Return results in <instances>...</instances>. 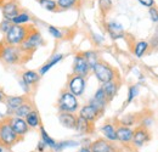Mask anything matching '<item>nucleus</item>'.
<instances>
[{"label":"nucleus","mask_w":158,"mask_h":152,"mask_svg":"<svg viewBox=\"0 0 158 152\" xmlns=\"http://www.w3.org/2000/svg\"><path fill=\"white\" fill-rule=\"evenodd\" d=\"M24 101H26V97L24 96H20V95L7 96V97H5V106H6L7 111H9V113L12 114L15 112V110H17Z\"/></svg>","instance_id":"obj_15"},{"label":"nucleus","mask_w":158,"mask_h":152,"mask_svg":"<svg viewBox=\"0 0 158 152\" xmlns=\"http://www.w3.org/2000/svg\"><path fill=\"white\" fill-rule=\"evenodd\" d=\"M116 125L113 124V123H106V124H103L102 125V128H101V133L103 134V136H105V139L106 140H108V141H111V142H116L117 141V135H116Z\"/></svg>","instance_id":"obj_20"},{"label":"nucleus","mask_w":158,"mask_h":152,"mask_svg":"<svg viewBox=\"0 0 158 152\" xmlns=\"http://www.w3.org/2000/svg\"><path fill=\"white\" fill-rule=\"evenodd\" d=\"M77 116L74 113H67V112H60L59 120L62 127L67 129H76L77 125Z\"/></svg>","instance_id":"obj_16"},{"label":"nucleus","mask_w":158,"mask_h":152,"mask_svg":"<svg viewBox=\"0 0 158 152\" xmlns=\"http://www.w3.org/2000/svg\"><path fill=\"white\" fill-rule=\"evenodd\" d=\"M4 100H5V94H4V91L0 89V102L4 101Z\"/></svg>","instance_id":"obj_44"},{"label":"nucleus","mask_w":158,"mask_h":152,"mask_svg":"<svg viewBox=\"0 0 158 152\" xmlns=\"http://www.w3.org/2000/svg\"><path fill=\"white\" fill-rule=\"evenodd\" d=\"M6 122L10 124V127L12 128V130L21 139L29 132V127L27 125L24 118H20V117H16V116H11V117H9L6 119Z\"/></svg>","instance_id":"obj_10"},{"label":"nucleus","mask_w":158,"mask_h":152,"mask_svg":"<svg viewBox=\"0 0 158 152\" xmlns=\"http://www.w3.org/2000/svg\"><path fill=\"white\" fill-rule=\"evenodd\" d=\"M11 26H12V23H11L10 21H6V19H4V21L0 23V31H1V33L6 34V33L9 32V29L11 28Z\"/></svg>","instance_id":"obj_37"},{"label":"nucleus","mask_w":158,"mask_h":152,"mask_svg":"<svg viewBox=\"0 0 158 152\" xmlns=\"http://www.w3.org/2000/svg\"><path fill=\"white\" fill-rule=\"evenodd\" d=\"M57 108L60 112L74 113L79 108V102L77 96H74L68 90H62L57 101Z\"/></svg>","instance_id":"obj_3"},{"label":"nucleus","mask_w":158,"mask_h":152,"mask_svg":"<svg viewBox=\"0 0 158 152\" xmlns=\"http://www.w3.org/2000/svg\"><path fill=\"white\" fill-rule=\"evenodd\" d=\"M40 136H41V141L45 144V146L46 147H50V149H54V146L56 145V141L49 135V134L46 133V130L43 128V127H40Z\"/></svg>","instance_id":"obj_27"},{"label":"nucleus","mask_w":158,"mask_h":152,"mask_svg":"<svg viewBox=\"0 0 158 152\" xmlns=\"http://www.w3.org/2000/svg\"><path fill=\"white\" fill-rule=\"evenodd\" d=\"M45 147H46V146H45V144H44V142L40 140L39 144H38V146H37V150H38V152H44V151H45Z\"/></svg>","instance_id":"obj_40"},{"label":"nucleus","mask_w":158,"mask_h":152,"mask_svg":"<svg viewBox=\"0 0 158 152\" xmlns=\"http://www.w3.org/2000/svg\"><path fill=\"white\" fill-rule=\"evenodd\" d=\"M150 15H151L152 21L158 22V10L156 7H151V9H150Z\"/></svg>","instance_id":"obj_38"},{"label":"nucleus","mask_w":158,"mask_h":152,"mask_svg":"<svg viewBox=\"0 0 158 152\" xmlns=\"http://www.w3.org/2000/svg\"><path fill=\"white\" fill-rule=\"evenodd\" d=\"M139 94V88L136 85H133V87H130L129 88V93H128V103L129 102H131L134 99H135V96Z\"/></svg>","instance_id":"obj_36"},{"label":"nucleus","mask_w":158,"mask_h":152,"mask_svg":"<svg viewBox=\"0 0 158 152\" xmlns=\"http://www.w3.org/2000/svg\"><path fill=\"white\" fill-rule=\"evenodd\" d=\"M90 66L86 61V58L84 57L83 54H77L73 60V74H77L80 77H85L89 74L90 71Z\"/></svg>","instance_id":"obj_11"},{"label":"nucleus","mask_w":158,"mask_h":152,"mask_svg":"<svg viewBox=\"0 0 158 152\" xmlns=\"http://www.w3.org/2000/svg\"><path fill=\"white\" fill-rule=\"evenodd\" d=\"M101 88H102L105 95H106L108 102H110L111 100H113L114 96L117 95L118 89H119V84L117 80H112V82H108V83H103V84L101 85Z\"/></svg>","instance_id":"obj_19"},{"label":"nucleus","mask_w":158,"mask_h":152,"mask_svg":"<svg viewBox=\"0 0 158 152\" xmlns=\"http://www.w3.org/2000/svg\"><path fill=\"white\" fill-rule=\"evenodd\" d=\"M151 139L150 132L147 129V127L145 125H140L136 129L133 130V139H131V145L135 149L142 147L146 142H148Z\"/></svg>","instance_id":"obj_8"},{"label":"nucleus","mask_w":158,"mask_h":152,"mask_svg":"<svg viewBox=\"0 0 158 152\" xmlns=\"http://www.w3.org/2000/svg\"><path fill=\"white\" fill-rule=\"evenodd\" d=\"M38 1H39L40 6L44 10H48V11H56V10H59L57 2L55 0H38Z\"/></svg>","instance_id":"obj_30"},{"label":"nucleus","mask_w":158,"mask_h":152,"mask_svg":"<svg viewBox=\"0 0 158 152\" xmlns=\"http://www.w3.org/2000/svg\"><path fill=\"white\" fill-rule=\"evenodd\" d=\"M20 14V9L16 1L14 0H7L2 4V15H4V19L6 21H12L17 15Z\"/></svg>","instance_id":"obj_13"},{"label":"nucleus","mask_w":158,"mask_h":152,"mask_svg":"<svg viewBox=\"0 0 158 152\" xmlns=\"http://www.w3.org/2000/svg\"><path fill=\"white\" fill-rule=\"evenodd\" d=\"M6 1H7V0H6ZM0 2H1V4H4V2H5V0H0Z\"/></svg>","instance_id":"obj_46"},{"label":"nucleus","mask_w":158,"mask_h":152,"mask_svg":"<svg viewBox=\"0 0 158 152\" xmlns=\"http://www.w3.org/2000/svg\"><path fill=\"white\" fill-rule=\"evenodd\" d=\"M107 103H108V100H107V97H106V95H105L102 88L100 87L99 89L96 90V93H95L94 97L90 100V105L98 107L100 111L103 112V110H105V107H106Z\"/></svg>","instance_id":"obj_17"},{"label":"nucleus","mask_w":158,"mask_h":152,"mask_svg":"<svg viewBox=\"0 0 158 152\" xmlns=\"http://www.w3.org/2000/svg\"><path fill=\"white\" fill-rule=\"evenodd\" d=\"M41 44H43L41 34L37 29L32 28L31 32L28 33L27 38L24 39V41L20 45V48L24 54H32L33 51H35L39 48Z\"/></svg>","instance_id":"obj_6"},{"label":"nucleus","mask_w":158,"mask_h":152,"mask_svg":"<svg viewBox=\"0 0 158 152\" xmlns=\"http://www.w3.org/2000/svg\"><path fill=\"white\" fill-rule=\"evenodd\" d=\"M32 110H33V105L29 101L26 100L17 110H15V112L12 113V116H16V117H20V118H24Z\"/></svg>","instance_id":"obj_25"},{"label":"nucleus","mask_w":158,"mask_h":152,"mask_svg":"<svg viewBox=\"0 0 158 152\" xmlns=\"http://www.w3.org/2000/svg\"><path fill=\"white\" fill-rule=\"evenodd\" d=\"M48 31H49V33L54 37V38L56 39H61L63 37V34H62V32L60 31L59 28H56V27H54V26H49V28H48Z\"/></svg>","instance_id":"obj_35"},{"label":"nucleus","mask_w":158,"mask_h":152,"mask_svg":"<svg viewBox=\"0 0 158 152\" xmlns=\"http://www.w3.org/2000/svg\"><path fill=\"white\" fill-rule=\"evenodd\" d=\"M91 152H119L120 150L114 142H111L108 140H106L105 137H100L96 139L95 141H93L89 146Z\"/></svg>","instance_id":"obj_9"},{"label":"nucleus","mask_w":158,"mask_h":152,"mask_svg":"<svg viewBox=\"0 0 158 152\" xmlns=\"http://www.w3.org/2000/svg\"><path fill=\"white\" fill-rule=\"evenodd\" d=\"M147 49H148V43L145 40H140L134 46V54L136 57H142L147 51Z\"/></svg>","instance_id":"obj_26"},{"label":"nucleus","mask_w":158,"mask_h":152,"mask_svg":"<svg viewBox=\"0 0 158 152\" xmlns=\"http://www.w3.org/2000/svg\"><path fill=\"white\" fill-rule=\"evenodd\" d=\"M93 72H94V74L96 77V79L99 80L100 83H102V84L117 79V72H116V70L111 65H108L107 62H105V61H99L94 66Z\"/></svg>","instance_id":"obj_2"},{"label":"nucleus","mask_w":158,"mask_h":152,"mask_svg":"<svg viewBox=\"0 0 158 152\" xmlns=\"http://www.w3.org/2000/svg\"><path fill=\"white\" fill-rule=\"evenodd\" d=\"M94 38H95V41H96V44H99V43H101V41L103 40V38H102V37H100L99 34H95V36H94Z\"/></svg>","instance_id":"obj_42"},{"label":"nucleus","mask_w":158,"mask_h":152,"mask_svg":"<svg viewBox=\"0 0 158 152\" xmlns=\"http://www.w3.org/2000/svg\"><path fill=\"white\" fill-rule=\"evenodd\" d=\"M0 152H6V147H4V146L0 145Z\"/></svg>","instance_id":"obj_45"},{"label":"nucleus","mask_w":158,"mask_h":152,"mask_svg":"<svg viewBox=\"0 0 158 152\" xmlns=\"http://www.w3.org/2000/svg\"><path fill=\"white\" fill-rule=\"evenodd\" d=\"M106 28H107V32L108 34L111 36L112 39H119L124 37V29L122 27V24L116 22V21H111L106 24Z\"/></svg>","instance_id":"obj_18"},{"label":"nucleus","mask_w":158,"mask_h":152,"mask_svg":"<svg viewBox=\"0 0 158 152\" xmlns=\"http://www.w3.org/2000/svg\"><path fill=\"white\" fill-rule=\"evenodd\" d=\"M24 120L27 123V125L29 127V129H37L40 128V117L39 113L35 110H32L29 113L24 117Z\"/></svg>","instance_id":"obj_22"},{"label":"nucleus","mask_w":158,"mask_h":152,"mask_svg":"<svg viewBox=\"0 0 158 152\" xmlns=\"http://www.w3.org/2000/svg\"><path fill=\"white\" fill-rule=\"evenodd\" d=\"M78 152H91L90 151V149L88 147V146H84V147H81V149H79Z\"/></svg>","instance_id":"obj_43"},{"label":"nucleus","mask_w":158,"mask_h":152,"mask_svg":"<svg viewBox=\"0 0 158 152\" xmlns=\"http://www.w3.org/2000/svg\"><path fill=\"white\" fill-rule=\"evenodd\" d=\"M100 9L103 14H107L112 7V0H99Z\"/></svg>","instance_id":"obj_34"},{"label":"nucleus","mask_w":158,"mask_h":152,"mask_svg":"<svg viewBox=\"0 0 158 152\" xmlns=\"http://www.w3.org/2000/svg\"><path fill=\"white\" fill-rule=\"evenodd\" d=\"M135 117L134 116H131V114H129V116H127V117H124V118H122L120 120H119V124L120 125H124V127H129L130 128V125H133V124H135Z\"/></svg>","instance_id":"obj_33"},{"label":"nucleus","mask_w":158,"mask_h":152,"mask_svg":"<svg viewBox=\"0 0 158 152\" xmlns=\"http://www.w3.org/2000/svg\"><path fill=\"white\" fill-rule=\"evenodd\" d=\"M0 123H1V122H0Z\"/></svg>","instance_id":"obj_48"},{"label":"nucleus","mask_w":158,"mask_h":152,"mask_svg":"<svg viewBox=\"0 0 158 152\" xmlns=\"http://www.w3.org/2000/svg\"><path fill=\"white\" fill-rule=\"evenodd\" d=\"M77 2H78V0H59L57 1V7L60 10H67V9L73 7Z\"/></svg>","instance_id":"obj_32"},{"label":"nucleus","mask_w":158,"mask_h":152,"mask_svg":"<svg viewBox=\"0 0 158 152\" xmlns=\"http://www.w3.org/2000/svg\"><path fill=\"white\" fill-rule=\"evenodd\" d=\"M20 84H21V87H22V89H23L26 93H28V91H29V85H27L23 80H20Z\"/></svg>","instance_id":"obj_41"},{"label":"nucleus","mask_w":158,"mask_h":152,"mask_svg":"<svg viewBox=\"0 0 158 152\" xmlns=\"http://www.w3.org/2000/svg\"><path fill=\"white\" fill-rule=\"evenodd\" d=\"M139 2L146 7H150V9L153 7V5H155V0H139Z\"/></svg>","instance_id":"obj_39"},{"label":"nucleus","mask_w":158,"mask_h":152,"mask_svg":"<svg viewBox=\"0 0 158 152\" xmlns=\"http://www.w3.org/2000/svg\"><path fill=\"white\" fill-rule=\"evenodd\" d=\"M20 140L21 137L16 135V133L10 127V124L6 120H1V123H0V145L9 149V147L14 146L15 144H17Z\"/></svg>","instance_id":"obj_5"},{"label":"nucleus","mask_w":158,"mask_h":152,"mask_svg":"<svg viewBox=\"0 0 158 152\" xmlns=\"http://www.w3.org/2000/svg\"><path fill=\"white\" fill-rule=\"evenodd\" d=\"M79 142L77 141H60V142H56V145L54 146V151L56 152H61L63 149L66 147H73V146H78Z\"/></svg>","instance_id":"obj_31"},{"label":"nucleus","mask_w":158,"mask_h":152,"mask_svg":"<svg viewBox=\"0 0 158 152\" xmlns=\"http://www.w3.org/2000/svg\"><path fill=\"white\" fill-rule=\"evenodd\" d=\"M76 130L80 134H91L94 132V124L90 123L89 120L79 117L77 118V125H76Z\"/></svg>","instance_id":"obj_21"},{"label":"nucleus","mask_w":158,"mask_h":152,"mask_svg":"<svg viewBox=\"0 0 158 152\" xmlns=\"http://www.w3.org/2000/svg\"><path fill=\"white\" fill-rule=\"evenodd\" d=\"M102 114V111H100L98 107L93 106V105H85L79 110V117L89 120L90 123H94L95 120H98L100 116Z\"/></svg>","instance_id":"obj_12"},{"label":"nucleus","mask_w":158,"mask_h":152,"mask_svg":"<svg viewBox=\"0 0 158 152\" xmlns=\"http://www.w3.org/2000/svg\"><path fill=\"white\" fill-rule=\"evenodd\" d=\"M83 55L86 58V61H88V63H89V66H90L91 70L94 68V66L100 61L99 57H98V54L95 51H85V53H83Z\"/></svg>","instance_id":"obj_28"},{"label":"nucleus","mask_w":158,"mask_h":152,"mask_svg":"<svg viewBox=\"0 0 158 152\" xmlns=\"http://www.w3.org/2000/svg\"><path fill=\"white\" fill-rule=\"evenodd\" d=\"M40 79V74L35 71H24L22 73V77H21V80H23L27 85H34L39 82Z\"/></svg>","instance_id":"obj_23"},{"label":"nucleus","mask_w":158,"mask_h":152,"mask_svg":"<svg viewBox=\"0 0 158 152\" xmlns=\"http://www.w3.org/2000/svg\"><path fill=\"white\" fill-rule=\"evenodd\" d=\"M23 54L20 46L5 45L0 50V58L7 65H19L23 60Z\"/></svg>","instance_id":"obj_4"},{"label":"nucleus","mask_w":158,"mask_h":152,"mask_svg":"<svg viewBox=\"0 0 158 152\" xmlns=\"http://www.w3.org/2000/svg\"><path fill=\"white\" fill-rule=\"evenodd\" d=\"M116 135L118 142H120L122 145H129L131 144V139H133V129L119 124L116 128Z\"/></svg>","instance_id":"obj_14"},{"label":"nucleus","mask_w":158,"mask_h":152,"mask_svg":"<svg viewBox=\"0 0 158 152\" xmlns=\"http://www.w3.org/2000/svg\"><path fill=\"white\" fill-rule=\"evenodd\" d=\"M31 21V16H29V14H27V12H21L20 14L15 17V19L11 21V23L12 24H20V26H22V24H26V23H28Z\"/></svg>","instance_id":"obj_29"},{"label":"nucleus","mask_w":158,"mask_h":152,"mask_svg":"<svg viewBox=\"0 0 158 152\" xmlns=\"http://www.w3.org/2000/svg\"><path fill=\"white\" fill-rule=\"evenodd\" d=\"M63 58V55H61V54H56V55H54V56L50 58V61H48L44 66H41L39 70V74L40 76H44L45 73H48L55 65H57L60 61Z\"/></svg>","instance_id":"obj_24"},{"label":"nucleus","mask_w":158,"mask_h":152,"mask_svg":"<svg viewBox=\"0 0 158 152\" xmlns=\"http://www.w3.org/2000/svg\"><path fill=\"white\" fill-rule=\"evenodd\" d=\"M33 27H28V26H20V24H12L11 28L9 29V32L5 34L4 41L6 45H11V46H20L21 44L24 41V39L27 38L28 33L31 32Z\"/></svg>","instance_id":"obj_1"},{"label":"nucleus","mask_w":158,"mask_h":152,"mask_svg":"<svg viewBox=\"0 0 158 152\" xmlns=\"http://www.w3.org/2000/svg\"><path fill=\"white\" fill-rule=\"evenodd\" d=\"M119 152H134V151H119Z\"/></svg>","instance_id":"obj_47"},{"label":"nucleus","mask_w":158,"mask_h":152,"mask_svg":"<svg viewBox=\"0 0 158 152\" xmlns=\"http://www.w3.org/2000/svg\"><path fill=\"white\" fill-rule=\"evenodd\" d=\"M85 85H86V82H85V78L84 77L77 76V74H72V76L68 77V80H67V89L69 93H72L74 96H81L84 90H85Z\"/></svg>","instance_id":"obj_7"}]
</instances>
